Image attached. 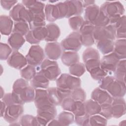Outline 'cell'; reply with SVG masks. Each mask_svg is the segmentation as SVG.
I'll list each match as a JSON object with an SVG mask.
<instances>
[{"instance_id": "6da1fadb", "label": "cell", "mask_w": 126, "mask_h": 126, "mask_svg": "<svg viewBox=\"0 0 126 126\" xmlns=\"http://www.w3.org/2000/svg\"><path fill=\"white\" fill-rule=\"evenodd\" d=\"M12 93L22 105L33 101L35 96L33 88L29 85L26 80L22 78L18 79L14 82Z\"/></svg>"}, {"instance_id": "7a4b0ae2", "label": "cell", "mask_w": 126, "mask_h": 126, "mask_svg": "<svg viewBox=\"0 0 126 126\" xmlns=\"http://www.w3.org/2000/svg\"><path fill=\"white\" fill-rule=\"evenodd\" d=\"M31 6L28 9L30 15V27L31 29L44 27L45 15L43 9L44 3L41 1L33 0Z\"/></svg>"}, {"instance_id": "3957f363", "label": "cell", "mask_w": 126, "mask_h": 126, "mask_svg": "<svg viewBox=\"0 0 126 126\" xmlns=\"http://www.w3.org/2000/svg\"><path fill=\"white\" fill-rule=\"evenodd\" d=\"M100 10L109 19L110 24L115 25L125 12L123 5L120 1H106Z\"/></svg>"}, {"instance_id": "277c9868", "label": "cell", "mask_w": 126, "mask_h": 126, "mask_svg": "<svg viewBox=\"0 0 126 126\" xmlns=\"http://www.w3.org/2000/svg\"><path fill=\"white\" fill-rule=\"evenodd\" d=\"M39 71L50 81L57 80L61 74V70L57 63L49 59L44 60L42 62Z\"/></svg>"}, {"instance_id": "5b68a950", "label": "cell", "mask_w": 126, "mask_h": 126, "mask_svg": "<svg viewBox=\"0 0 126 126\" xmlns=\"http://www.w3.org/2000/svg\"><path fill=\"white\" fill-rule=\"evenodd\" d=\"M81 82L79 78L66 73L62 74L56 80L57 87L71 91L80 87Z\"/></svg>"}, {"instance_id": "8992f818", "label": "cell", "mask_w": 126, "mask_h": 126, "mask_svg": "<svg viewBox=\"0 0 126 126\" xmlns=\"http://www.w3.org/2000/svg\"><path fill=\"white\" fill-rule=\"evenodd\" d=\"M61 46L63 51L77 52L82 46L81 35L79 32H74L62 41Z\"/></svg>"}, {"instance_id": "52a82bcc", "label": "cell", "mask_w": 126, "mask_h": 126, "mask_svg": "<svg viewBox=\"0 0 126 126\" xmlns=\"http://www.w3.org/2000/svg\"><path fill=\"white\" fill-rule=\"evenodd\" d=\"M93 37L95 42L104 39L113 40L116 37L115 25L109 24L105 27H94Z\"/></svg>"}, {"instance_id": "ba28073f", "label": "cell", "mask_w": 126, "mask_h": 126, "mask_svg": "<svg viewBox=\"0 0 126 126\" xmlns=\"http://www.w3.org/2000/svg\"><path fill=\"white\" fill-rule=\"evenodd\" d=\"M44 57L43 49L39 45H33L30 48L26 58L29 64L36 66L41 64Z\"/></svg>"}, {"instance_id": "9c48e42d", "label": "cell", "mask_w": 126, "mask_h": 126, "mask_svg": "<svg viewBox=\"0 0 126 126\" xmlns=\"http://www.w3.org/2000/svg\"><path fill=\"white\" fill-rule=\"evenodd\" d=\"M120 60L113 52L104 55L100 61V67L107 74L114 73Z\"/></svg>"}, {"instance_id": "30bf717a", "label": "cell", "mask_w": 126, "mask_h": 126, "mask_svg": "<svg viewBox=\"0 0 126 126\" xmlns=\"http://www.w3.org/2000/svg\"><path fill=\"white\" fill-rule=\"evenodd\" d=\"M47 91L51 102L55 106L61 105L64 98L71 96L72 92L58 87L49 88Z\"/></svg>"}, {"instance_id": "8fae6325", "label": "cell", "mask_w": 126, "mask_h": 126, "mask_svg": "<svg viewBox=\"0 0 126 126\" xmlns=\"http://www.w3.org/2000/svg\"><path fill=\"white\" fill-rule=\"evenodd\" d=\"M9 16L16 22H24L29 23L30 21V15L29 10L23 4L18 3L14 6L10 10Z\"/></svg>"}, {"instance_id": "7c38bea8", "label": "cell", "mask_w": 126, "mask_h": 126, "mask_svg": "<svg viewBox=\"0 0 126 126\" xmlns=\"http://www.w3.org/2000/svg\"><path fill=\"white\" fill-rule=\"evenodd\" d=\"M47 35L46 28L42 27L31 29L25 35V38L30 44H38L41 40H45Z\"/></svg>"}, {"instance_id": "4fadbf2b", "label": "cell", "mask_w": 126, "mask_h": 126, "mask_svg": "<svg viewBox=\"0 0 126 126\" xmlns=\"http://www.w3.org/2000/svg\"><path fill=\"white\" fill-rule=\"evenodd\" d=\"M24 112L22 104H13L7 106L3 115L5 121L9 123L15 122Z\"/></svg>"}, {"instance_id": "5bb4252c", "label": "cell", "mask_w": 126, "mask_h": 126, "mask_svg": "<svg viewBox=\"0 0 126 126\" xmlns=\"http://www.w3.org/2000/svg\"><path fill=\"white\" fill-rule=\"evenodd\" d=\"M106 90L114 98L123 97L126 94V83L115 79L109 85Z\"/></svg>"}, {"instance_id": "9a60e30c", "label": "cell", "mask_w": 126, "mask_h": 126, "mask_svg": "<svg viewBox=\"0 0 126 126\" xmlns=\"http://www.w3.org/2000/svg\"><path fill=\"white\" fill-rule=\"evenodd\" d=\"M92 99L97 102L100 105L105 104H111L113 98L111 95L106 91L100 88H96L92 93Z\"/></svg>"}, {"instance_id": "2e32d148", "label": "cell", "mask_w": 126, "mask_h": 126, "mask_svg": "<svg viewBox=\"0 0 126 126\" xmlns=\"http://www.w3.org/2000/svg\"><path fill=\"white\" fill-rule=\"evenodd\" d=\"M7 64L12 67L20 69L27 64L26 58L17 51L12 52L11 56L8 58Z\"/></svg>"}, {"instance_id": "e0dca14e", "label": "cell", "mask_w": 126, "mask_h": 126, "mask_svg": "<svg viewBox=\"0 0 126 126\" xmlns=\"http://www.w3.org/2000/svg\"><path fill=\"white\" fill-rule=\"evenodd\" d=\"M62 48L61 45L57 42L48 43L45 47V53L51 60H56L62 55Z\"/></svg>"}, {"instance_id": "ac0fdd59", "label": "cell", "mask_w": 126, "mask_h": 126, "mask_svg": "<svg viewBox=\"0 0 126 126\" xmlns=\"http://www.w3.org/2000/svg\"><path fill=\"white\" fill-rule=\"evenodd\" d=\"M112 117L119 118L125 114L126 103L122 97H117L113 99L111 103Z\"/></svg>"}, {"instance_id": "d6986e66", "label": "cell", "mask_w": 126, "mask_h": 126, "mask_svg": "<svg viewBox=\"0 0 126 126\" xmlns=\"http://www.w3.org/2000/svg\"><path fill=\"white\" fill-rule=\"evenodd\" d=\"M65 2L68 8V12L66 18L80 16L82 13L83 11V6L82 1L67 0Z\"/></svg>"}, {"instance_id": "ffe728a7", "label": "cell", "mask_w": 126, "mask_h": 126, "mask_svg": "<svg viewBox=\"0 0 126 126\" xmlns=\"http://www.w3.org/2000/svg\"><path fill=\"white\" fill-rule=\"evenodd\" d=\"M31 84L34 89H46L48 87L49 80L39 71L31 80Z\"/></svg>"}, {"instance_id": "44dd1931", "label": "cell", "mask_w": 126, "mask_h": 126, "mask_svg": "<svg viewBox=\"0 0 126 126\" xmlns=\"http://www.w3.org/2000/svg\"><path fill=\"white\" fill-rule=\"evenodd\" d=\"M62 63L65 65L70 66L79 61V56L77 52L64 51L61 55Z\"/></svg>"}, {"instance_id": "7402d4cb", "label": "cell", "mask_w": 126, "mask_h": 126, "mask_svg": "<svg viewBox=\"0 0 126 126\" xmlns=\"http://www.w3.org/2000/svg\"><path fill=\"white\" fill-rule=\"evenodd\" d=\"M13 21L10 17L5 15L0 16V31L1 34L8 35L12 32Z\"/></svg>"}, {"instance_id": "603a6c76", "label": "cell", "mask_w": 126, "mask_h": 126, "mask_svg": "<svg viewBox=\"0 0 126 126\" xmlns=\"http://www.w3.org/2000/svg\"><path fill=\"white\" fill-rule=\"evenodd\" d=\"M113 52L119 60L125 59L126 55V39L117 40L114 43Z\"/></svg>"}, {"instance_id": "cb8c5ba5", "label": "cell", "mask_w": 126, "mask_h": 126, "mask_svg": "<svg viewBox=\"0 0 126 126\" xmlns=\"http://www.w3.org/2000/svg\"><path fill=\"white\" fill-rule=\"evenodd\" d=\"M7 41L13 50L17 51L24 44L25 39L23 35L17 33L12 32L9 37Z\"/></svg>"}, {"instance_id": "d4e9b609", "label": "cell", "mask_w": 126, "mask_h": 126, "mask_svg": "<svg viewBox=\"0 0 126 126\" xmlns=\"http://www.w3.org/2000/svg\"><path fill=\"white\" fill-rule=\"evenodd\" d=\"M46 28L48 31V35L45 40L47 42H55L60 35V30L59 27L54 23L48 24Z\"/></svg>"}, {"instance_id": "484cf974", "label": "cell", "mask_w": 126, "mask_h": 126, "mask_svg": "<svg viewBox=\"0 0 126 126\" xmlns=\"http://www.w3.org/2000/svg\"><path fill=\"white\" fill-rule=\"evenodd\" d=\"M45 15L47 20L49 22H54L60 19L59 12L56 5L47 4L45 8Z\"/></svg>"}, {"instance_id": "4316f807", "label": "cell", "mask_w": 126, "mask_h": 126, "mask_svg": "<svg viewBox=\"0 0 126 126\" xmlns=\"http://www.w3.org/2000/svg\"><path fill=\"white\" fill-rule=\"evenodd\" d=\"M96 46L98 50L104 55L110 54L113 51L114 42L111 39H104L97 42Z\"/></svg>"}, {"instance_id": "83f0119b", "label": "cell", "mask_w": 126, "mask_h": 126, "mask_svg": "<svg viewBox=\"0 0 126 126\" xmlns=\"http://www.w3.org/2000/svg\"><path fill=\"white\" fill-rule=\"evenodd\" d=\"M100 12L99 7L93 4L86 8L84 18L86 21L89 22L92 24Z\"/></svg>"}, {"instance_id": "f1b7e54d", "label": "cell", "mask_w": 126, "mask_h": 126, "mask_svg": "<svg viewBox=\"0 0 126 126\" xmlns=\"http://www.w3.org/2000/svg\"><path fill=\"white\" fill-rule=\"evenodd\" d=\"M84 103L85 112L87 115L89 116H91L99 113L101 109V106L97 102L92 99L87 100Z\"/></svg>"}, {"instance_id": "f546056e", "label": "cell", "mask_w": 126, "mask_h": 126, "mask_svg": "<svg viewBox=\"0 0 126 126\" xmlns=\"http://www.w3.org/2000/svg\"><path fill=\"white\" fill-rule=\"evenodd\" d=\"M116 37L118 39H126V16H122L115 24Z\"/></svg>"}, {"instance_id": "4dcf8cb0", "label": "cell", "mask_w": 126, "mask_h": 126, "mask_svg": "<svg viewBox=\"0 0 126 126\" xmlns=\"http://www.w3.org/2000/svg\"><path fill=\"white\" fill-rule=\"evenodd\" d=\"M114 74L116 80L126 83V59L120 60Z\"/></svg>"}, {"instance_id": "1f68e13d", "label": "cell", "mask_w": 126, "mask_h": 126, "mask_svg": "<svg viewBox=\"0 0 126 126\" xmlns=\"http://www.w3.org/2000/svg\"><path fill=\"white\" fill-rule=\"evenodd\" d=\"M58 121L61 126L69 125L74 121V115L69 112H63L58 117Z\"/></svg>"}, {"instance_id": "d6a6232c", "label": "cell", "mask_w": 126, "mask_h": 126, "mask_svg": "<svg viewBox=\"0 0 126 126\" xmlns=\"http://www.w3.org/2000/svg\"><path fill=\"white\" fill-rule=\"evenodd\" d=\"M20 74L22 78L27 81H30L36 75V69L34 66L29 64L21 70Z\"/></svg>"}, {"instance_id": "836d02e7", "label": "cell", "mask_w": 126, "mask_h": 126, "mask_svg": "<svg viewBox=\"0 0 126 126\" xmlns=\"http://www.w3.org/2000/svg\"><path fill=\"white\" fill-rule=\"evenodd\" d=\"M29 32V27L27 22H16L14 24L12 31L13 33H17L22 35H26Z\"/></svg>"}, {"instance_id": "e575fe53", "label": "cell", "mask_w": 126, "mask_h": 126, "mask_svg": "<svg viewBox=\"0 0 126 126\" xmlns=\"http://www.w3.org/2000/svg\"><path fill=\"white\" fill-rule=\"evenodd\" d=\"M85 66L84 64L81 63H77L69 67L70 73L75 77L82 76L85 72Z\"/></svg>"}, {"instance_id": "d590c367", "label": "cell", "mask_w": 126, "mask_h": 126, "mask_svg": "<svg viewBox=\"0 0 126 126\" xmlns=\"http://www.w3.org/2000/svg\"><path fill=\"white\" fill-rule=\"evenodd\" d=\"M68 22L71 28L73 31L78 32L84 21L81 16H76L70 18Z\"/></svg>"}, {"instance_id": "8d00e7d4", "label": "cell", "mask_w": 126, "mask_h": 126, "mask_svg": "<svg viewBox=\"0 0 126 126\" xmlns=\"http://www.w3.org/2000/svg\"><path fill=\"white\" fill-rule=\"evenodd\" d=\"M94 27H105L110 24L109 19L100 10L96 19L92 23Z\"/></svg>"}, {"instance_id": "74e56055", "label": "cell", "mask_w": 126, "mask_h": 126, "mask_svg": "<svg viewBox=\"0 0 126 126\" xmlns=\"http://www.w3.org/2000/svg\"><path fill=\"white\" fill-rule=\"evenodd\" d=\"M20 125L22 126H39L36 117L30 115L23 116L20 120Z\"/></svg>"}, {"instance_id": "f35d334b", "label": "cell", "mask_w": 126, "mask_h": 126, "mask_svg": "<svg viewBox=\"0 0 126 126\" xmlns=\"http://www.w3.org/2000/svg\"><path fill=\"white\" fill-rule=\"evenodd\" d=\"M86 93L84 90L81 88H78L72 91L71 97L75 101L84 102L86 99Z\"/></svg>"}, {"instance_id": "ab89813d", "label": "cell", "mask_w": 126, "mask_h": 126, "mask_svg": "<svg viewBox=\"0 0 126 126\" xmlns=\"http://www.w3.org/2000/svg\"><path fill=\"white\" fill-rule=\"evenodd\" d=\"M107 125V120L104 117L99 115H93L89 118V126L96 125Z\"/></svg>"}, {"instance_id": "60d3db41", "label": "cell", "mask_w": 126, "mask_h": 126, "mask_svg": "<svg viewBox=\"0 0 126 126\" xmlns=\"http://www.w3.org/2000/svg\"><path fill=\"white\" fill-rule=\"evenodd\" d=\"M75 105V101L71 98V96L64 98L61 104L63 110L71 112H72L74 110Z\"/></svg>"}, {"instance_id": "b9f144b4", "label": "cell", "mask_w": 126, "mask_h": 126, "mask_svg": "<svg viewBox=\"0 0 126 126\" xmlns=\"http://www.w3.org/2000/svg\"><path fill=\"white\" fill-rule=\"evenodd\" d=\"M2 101L7 106L13 104H20L18 99L12 93L5 94L2 97Z\"/></svg>"}, {"instance_id": "7bdbcfd3", "label": "cell", "mask_w": 126, "mask_h": 126, "mask_svg": "<svg viewBox=\"0 0 126 126\" xmlns=\"http://www.w3.org/2000/svg\"><path fill=\"white\" fill-rule=\"evenodd\" d=\"M101 109L99 114L106 119H111L112 117V110L111 104H105L101 105Z\"/></svg>"}, {"instance_id": "ee69618b", "label": "cell", "mask_w": 126, "mask_h": 126, "mask_svg": "<svg viewBox=\"0 0 126 126\" xmlns=\"http://www.w3.org/2000/svg\"><path fill=\"white\" fill-rule=\"evenodd\" d=\"M72 113L75 116H81L86 114L84 103L81 101H75V105Z\"/></svg>"}, {"instance_id": "f6af8a7d", "label": "cell", "mask_w": 126, "mask_h": 126, "mask_svg": "<svg viewBox=\"0 0 126 126\" xmlns=\"http://www.w3.org/2000/svg\"><path fill=\"white\" fill-rule=\"evenodd\" d=\"M12 52L11 48L6 44L0 43V59L5 60L8 59L9 56Z\"/></svg>"}, {"instance_id": "bcb514c9", "label": "cell", "mask_w": 126, "mask_h": 126, "mask_svg": "<svg viewBox=\"0 0 126 126\" xmlns=\"http://www.w3.org/2000/svg\"><path fill=\"white\" fill-rule=\"evenodd\" d=\"M92 77L95 80L100 81L103 78L107 76V74L103 70L101 67L97 68L90 72Z\"/></svg>"}, {"instance_id": "7dc6e473", "label": "cell", "mask_w": 126, "mask_h": 126, "mask_svg": "<svg viewBox=\"0 0 126 126\" xmlns=\"http://www.w3.org/2000/svg\"><path fill=\"white\" fill-rule=\"evenodd\" d=\"M90 117L87 114L81 116H75L74 121L78 125L89 126Z\"/></svg>"}, {"instance_id": "c3c4849f", "label": "cell", "mask_w": 126, "mask_h": 126, "mask_svg": "<svg viewBox=\"0 0 126 126\" xmlns=\"http://www.w3.org/2000/svg\"><path fill=\"white\" fill-rule=\"evenodd\" d=\"M115 77L110 76H106L100 81L99 87L102 90H106L109 85L115 79Z\"/></svg>"}, {"instance_id": "681fc988", "label": "cell", "mask_w": 126, "mask_h": 126, "mask_svg": "<svg viewBox=\"0 0 126 126\" xmlns=\"http://www.w3.org/2000/svg\"><path fill=\"white\" fill-rule=\"evenodd\" d=\"M17 2V0H0L1 5L3 9L6 10H9L11 7Z\"/></svg>"}, {"instance_id": "f907efd6", "label": "cell", "mask_w": 126, "mask_h": 126, "mask_svg": "<svg viewBox=\"0 0 126 126\" xmlns=\"http://www.w3.org/2000/svg\"><path fill=\"white\" fill-rule=\"evenodd\" d=\"M83 7H86L89 6L90 5L94 4L95 1L94 0H86V1H82Z\"/></svg>"}, {"instance_id": "816d5d0a", "label": "cell", "mask_w": 126, "mask_h": 126, "mask_svg": "<svg viewBox=\"0 0 126 126\" xmlns=\"http://www.w3.org/2000/svg\"><path fill=\"white\" fill-rule=\"evenodd\" d=\"M0 116L2 117V116H3L4 115V113L5 112V104L3 102V101L1 100L0 101Z\"/></svg>"}, {"instance_id": "f5cc1de1", "label": "cell", "mask_w": 126, "mask_h": 126, "mask_svg": "<svg viewBox=\"0 0 126 126\" xmlns=\"http://www.w3.org/2000/svg\"><path fill=\"white\" fill-rule=\"evenodd\" d=\"M48 125H52V126H57V125H61L60 123L58 120H53L50 122V123L48 124Z\"/></svg>"}, {"instance_id": "db71d44e", "label": "cell", "mask_w": 126, "mask_h": 126, "mask_svg": "<svg viewBox=\"0 0 126 126\" xmlns=\"http://www.w3.org/2000/svg\"><path fill=\"white\" fill-rule=\"evenodd\" d=\"M2 92H3V90H2V87H0V98H2L3 97V96L4 95V94H2Z\"/></svg>"}]
</instances>
